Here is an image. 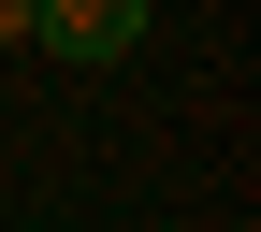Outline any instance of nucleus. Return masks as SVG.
Returning <instances> with one entry per match:
<instances>
[{
    "label": "nucleus",
    "mask_w": 261,
    "mask_h": 232,
    "mask_svg": "<svg viewBox=\"0 0 261 232\" xmlns=\"http://www.w3.org/2000/svg\"><path fill=\"white\" fill-rule=\"evenodd\" d=\"M29 44L102 73V58H130V44H145V0H29Z\"/></svg>",
    "instance_id": "obj_1"
},
{
    "label": "nucleus",
    "mask_w": 261,
    "mask_h": 232,
    "mask_svg": "<svg viewBox=\"0 0 261 232\" xmlns=\"http://www.w3.org/2000/svg\"><path fill=\"white\" fill-rule=\"evenodd\" d=\"M0 44H29V0H0Z\"/></svg>",
    "instance_id": "obj_2"
}]
</instances>
